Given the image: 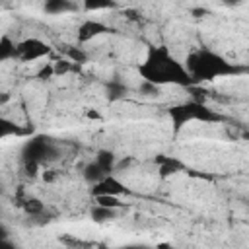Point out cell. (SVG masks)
Masks as SVG:
<instances>
[{
  "label": "cell",
  "instance_id": "6da1fadb",
  "mask_svg": "<svg viewBox=\"0 0 249 249\" xmlns=\"http://www.w3.org/2000/svg\"><path fill=\"white\" fill-rule=\"evenodd\" d=\"M138 70H140L144 82L156 84L160 88L165 84H175V86H191L193 84V78L187 72L185 64H181L165 47H150V51Z\"/></svg>",
  "mask_w": 249,
  "mask_h": 249
},
{
  "label": "cell",
  "instance_id": "7a4b0ae2",
  "mask_svg": "<svg viewBox=\"0 0 249 249\" xmlns=\"http://www.w3.org/2000/svg\"><path fill=\"white\" fill-rule=\"evenodd\" d=\"M185 68L191 74L193 82L214 80L216 76H226V74H233L235 72L233 64H230L226 58H222L220 54H216V53H212L208 49L193 51L185 60Z\"/></svg>",
  "mask_w": 249,
  "mask_h": 249
},
{
  "label": "cell",
  "instance_id": "3957f363",
  "mask_svg": "<svg viewBox=\"0 0 249 249\" xmlns=\"http://www.w3.org/2000/svg\"><path fill=\"white\" fill-rule=\"evenodd\" d=\"M169 117L175 124V128H181L183 124L191 123V121H204V123H210V121H220V115L212 113L208 107H204L200 101H189V103H181V105H175L169 109Z\"/></svg>",
  "mask_w": 249,
  "mask_h": 249
},
{
  "label": "cell",
  "instance_id": "277c9868",
  "mask_svg": "<svg viewBox=\"0 0 249 249\" xmlns=\"http://www.w3.org/2000/svg\"><path fill=\"white\" fill-rule=\"evenodd\" d=\"M51 53L49 45L43 43L41 39H25L21 43H18L16 47V58L23 60V62H31V60H39L43 56H47Z\"/></svg>",
  "mask_w": 249,
  "mask_h": 249
},
{
  "label": "cell",
  "instance_id": "5b68a950",
  "mask_svg": "<svg viewBox=\"0 0 249 249\" xmlns=\"http://www.w3.org/2000/svg\"><path fill=\"white\" fill-rule=\"evenodd\" d=\"M89 193L93 196H121V195H128V189L124 187V183H121L113 173L107 175L105 179H101L99 183L91 185Z\"/></svg>",
  "mask_w": 249,
  "mask_h": 249
},
{
  "label": "cell",
  "instance_id": "8992f818",
  "mask_svg": "<svg viewBox=\"0 0 249 249\" xmlns=\"http://www.w3.org/2000/svg\"><path fill=\"white\" fill-rule=\"evenodd\" d=\"M105 31H109V27H107L105 23L88 19V21H84V23L78 27V41H80V43L91 41L93 37H97V35H101V33H105Z\"/></svg>",
  "mask_w": 249,
  "mask_h": 249
},
{
  "label": "cell",
  "instance_id": "52a82bcc",
  "mask_svg": "<svg viewBox=\"0 0 249 249\" xmlns=\"http://www.w3.org/2000/svg\"><path fill=\"white\" fill-rule=\"evenodd\" d=\"M154 163H158V169H160V177L161 179H165V177H169V175H173V173H177V171L183 169V163L179 160H175L171 156H165V154H158L154 158Z\"/></svg>",
  "mask_w": 249,
  "mask_h": 249
},
{
  "label": "cell",
  "instance_id": "ba28073f",
  "mask_svg": "<svg viewBox=\"0 0 249 249\" xmlns=\"http://www.w3.org/2000/svg\"><path fill=\"white\" fill-rule=\"evenodd\" d=\"M82 175H84V181H86V183H89V185H95V183H99L101 179H105V177H107V173L101 169V165H99L95 160H93V161H89V163H86V167H84Z\"/></svg>",
  "mask_w": 249,
  "mask_h": 249
},
{
  "label": "cell",
  "instance_id": "9c48e42d",
  "mask_svg": "<svg viewBox=\"0 0 249 249\" xmlns=\"http://www.w3.org/2000/svg\"><path fill=\"white\" fill-rule=\"evenodd\" d=\"M29 128H21L19 124L8 121V119H0V136L2 138H10V136H25L29 134Z\"/></svg>",
  "mask_w": 249,
  "mask_h": 249
},
{
  "label": "cell",
  "instance_id": "30bf717a",
  "mask_svg": "<svg viewBox=\"0 0 249 249\" xmlns=\"http://www.w3.org/2000/svg\"><path fill=\"white\" fill-rule=\"evenodd\" d=\"M95 161L101 165V169L107 175H111L115 171V167H117V156L113 152H109V150H99L97 156H95Z\"/></svg>",
  "mask_w": 249,
  "mask_h": 249
},
{
  "label": "cell",
  "instance_id": "8fae6325",
  "mask_svg": "<svg viewBox=\"0 0 249 249\" xmlns=\"http://www.w3.org/2000/svg\"><path fill=\"white\" fill-rule=\"evenodd\" d=\"M91 220L97 222V224H103V222H111L117 218V210L115 208H107V206H99V204H93L91 212H89Z\"/></svg>",
  "mask_w": 249,
  "mask_h": 249
},
{
  "label": "cell",
  "instance_id": "7c38bea8",
  "mask_svg": "<svg viewBox=\"0 0 249 249\" xmlns=\"http://www.w3.org/2000/svg\"><path fill=\"white\" fill-rule=\"evenodd\" d=\"M78 6L76 4H72V2H68V0H51V2H47L45 6H43V10L47 12V14H66V12H74Z\"/></svg>",
  "mask_w": 249,
  "mask_h": 249
},
{
  "label": "cell",
  "instance_id": "4fadbf2b",
  "mask_svg": "<svg viewBox=\"0 0 249 249\" xmlns=\"http://www.w3.org/2000/svg\"><path fill=\"white\" fill-rule=\"evenodd\" d=\"M21 208H23L25 214H29V216H41V214L45 212V204H43L39 198H35V196L23 198V200H21Z\"/></svg>",
  "mask_w": 249,
  "mask_h": 249
},
{
  "label": "cell",
  "instance_id": "5bb4252c",
  "mask_svg": "<svg viewBox=\"0 0 249 249\" xmlns=\"http://www.w3.org/2000/svg\"><path fill=\"white\" fill-rule=\"evenodd\" d=\"M16 43L8 37V35H2L0 39V60H8V58H16Z\"/></svg>",
  "mask_w": 249,
  "mask_h": 249
},
{
  "label": "cell",
  "instance_id": "9a60e30c",
  "mask_svg": "<svg viewBox=\"0 0 249 249\" xmlns=\"http://www.w3.org/2000/svg\"><path fill=\"white\" fill-rule=\"evenodd\" d=\"M107 95H109V99L111 101H115V99H121V97H124L126 95V86H123V84H119V82H111L109 86H107Z\"/></svg>",
  "mask_w": 249,
  "mask_h": 249
},
{
  "label": "cell",
  "instance_id": "2e32d148",
  "mask_svg": "<svg viewBox=\"0 0 249 249\" xmlns=\"http://www.w3.org/2000/svg\"><path fill=\"white\" fill-rule=\"evenodd\" d=\"M95 204L107 206V208H115V210H119L123 206V202L119 200V196H95Z\"/></svg>",
  "mask_w": 249,
  "mask_h": 249
},
{
  "label": "cell",
  "instance_id": "e0dca14e",
  "mask_svg": "<svg viewBox=\"0 0 249 249\" xmlns=\"http://www.w3.org/2000/svg\"><path fill=\"white\" fill-rule=\"evenodd\" d=\"M66 54H68V60L74 62V64H82V62L88 60V54H86L82 49H76V47H70Z\"/></svg>",
  "mask_w": 249,
  "mask_h": 249
},
{
  "label": "cell",
  "instance_id": "ac0fdd59",
  "mask_svg": "<svg viewBox=\"0 0 249 249\" xmlns=\"http://www.w3.org/2000/svg\"><path fill=\"white\" fill-rule=\"evenodd\" d=\"M72 64H74V62H70L68 58H60V60H54V62H53V66H54V76H60V74H66V72H70V70H72Z\"/></svg>",
  "mask_w": 249,
  "mask_h": 249
},
{
  "label": "cell",
  "instance_id": "d6986e66",
  "mask_svg": "<svg viewBox=\"0 0 249 249\" xmlns=\"http://www.w3.org/2000/svg\"><path fill=\"white\" fill-rule=\"evenodd\" d=\"M138 91H140V93H144V95H150V97H158V95H160V86H156V84H150V82H144V80H142V86L138 88Z\"/></svg>",
  "mask_w": 249,
  "mask_h": 249
},
{
  "label": "cell",
  "instance_id": "ffe728a7",
  "mask_svg": "<svg viewBox=\"0 0 249 249\" xmlns=\"http://www.w3.org/2000/svg\"><path fill=\"white\" fill-rule=\"evenodd\" d=\"M39 167H41V163H39V161H23V169H25V173H27V175H31V177H35V175H37Z\"/></svg>",
  "mask_w": 249,
  "mask_h": 249
},
{
  "label": "cell",
  "instance_id": "44dd1931",
  "mask_svg": "<svg viewBox=\"0 0 249 249\" xmlns=\"http://www.w3.org/2000/svg\"><path fill=\"white\" fill-rule=\"evenodd\" d=\"M51 76H54V66H53V62L45 64V66L39 70V74H37V78H41V80H45V78H51Z\"/></svg>",
  "mask_w": 249,
  "mask_h": 249
},
{
  "label": "cell",
  "instance_id": "7402d4cb",
  "mask_svg": "<svg viewBox=\"0 0 249 249\" xmlns=\"http://www.w3.org/2000/svg\"><path fill=\"white\" fill-rule=\"evenodd\" d=\"M115 4L113 2H91V4H86L88 10H103V8H113Z\"/></svg>",
  "mask_w": 249,
  "mask_h": 249
},
{
  "label": "cell",
  "instance_id": "603a6c76",
  "mask_svg": "<svg viewBox=\"0 0 249 249\" xmlns=\"http://www.w3.org/2000/svg\"><path fill=\"white\" fill-rule=\"evenodd\" d=\"M0 249H18L8 237H2V243H0Z\"/></svg>",
  "mask_w": 249,
  "mask_h": 249
},
{
  "label": "cell",
  "instance_id": "cb8c5ba5",
  "mask_svg": "<svg viewBox=\"0 0 249 249\" xmlns=\"http://www.w3.org/2000/svg\"><path fill=\"white\" fill-rule=\"evenodd\" d=\"M43 179L51 183V181H54V179H56V173H54L53 169H49V171H45V173H43Z\"/></svg>",
  "mask_w": 249,
  "mask_h": 249
},
{
  "label": "cell",
  "instance_id": "d4e9b609",
  "mask_svg": "<svg viewBox=\"0 0 249 249\" xmlns=\"http://www.w3.org/2000/svg\"><path fill=\"white\" fill-rule=\"evenodd\" d=\"M88 117L89 119H99V113L97 111H88Z\"/></svg>",
  "mask_w": 249,
  "mask_h": 249
},
{
  "label": "cell",
  "instance_id": "484cf974",
  "mask_svg": "<svg viewBox=\"0 0 249 249\" xmlns=\"http://www.w3.org/2000/svg\"><path fill=\"white\" fill-rule=\"evenodd\" d=\"M154 249H171V245H169V243H160V245H156Z\"/></svg>",
  "mask_w": 249,
  "mask_h": 249
}]
</instances>
